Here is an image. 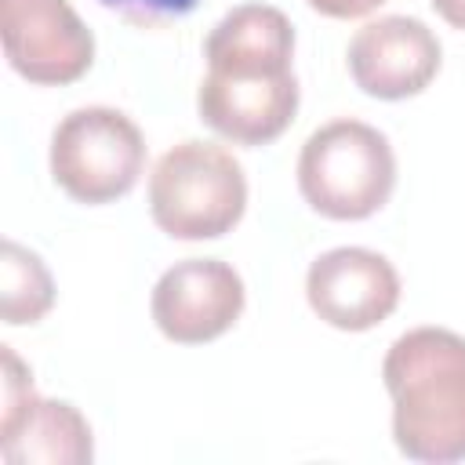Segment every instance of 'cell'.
<instances>
[{
	"label": "cell",
	"instance_id": "obj_2",
	"mask_svg": "<svg viewBox=\"0 0 465 465\" xmlns=\"http://www.w3.org/2000/svg\"><path fill=\"white\" fill-rule=\"evenodd\" d=\"M396 185L389 138L363 120H331L312 131L298 156V189L312 211L360 222L381 211Z\"/></svg>",
	"mask_w": 465,
	"mask_h": 465
},
{
	"label": "cell",
	"instance_id": "obj_8",
	"mask_svg": "<svg viewBox=\"0 0 465 465\" xmlns=\"http://www.w3.org/2000/svg\"><path fill=\"white\" fill-rule=\"evenodd\" d=\"M440 40L421 18L385 15L356 29L349 44V73L371 98L400 102L421 94L440 73Z\"/></svg>",
	"mask_w": 465,
	"mask_h": 465
},
{
	"label": "cell",
	"instance_id": "obj_4",
	"mask_svg": "<svg viewBox=\"0 0 465 465\" xmlns=\"http://www.w3.org/2000/svg\"><path fill=\"white\" fill-rule=\"evenodd\" d=\"M145 142L134 120L109 105H84L51 134V178L76 203H109L134 189Z\"/></svg>",
	"mask_w": 465,
	"mask_h": 465
},
{
	"label": "cell",
	"instance_id": "obj_13",
	"mask_svg": "<svg viewBox=\"0 0 465 465\" xmlns=\"http://www.w3.org/2000/svg\"><path fill=\"white\" fill-rule=\"evenodd\" d=\"M0 363H4V378H0V385H4L0 429H11V425L29 411V403L36 400V392H33V374H29V367L15 356L11 345H0Z\"/></svg>",
	"mask_w": 465,
	"mask_h": 465
},
{
	"label": "cell",
	"instance_id": "obj_5",
	"mask_svg": "<svg viewBox=\"0 0 465 465\" xmlns=\"http://www.w3.org/2000/svg\"><path fill=\"white\" fill-rule=\"evenodd\" d=\"M0 40L29 84H73L94 62V36L69 0H0Z\"/></svg>",
	"mask_w": 465,
	"mask_h": 465
},
{
	"label": "cell",
	"instance_id": "obj_14",
	"mask_svg": "<svg viewBox=\"0 0 465 465\" xmlns=\"http://www.w3.org/2000/svg\"><path fill=\"white\" fill-rule=\"evenodd\" d=\"M102 7L116 11L124 22L142 25V29H160L167 22L185 18L200 0H98Z\"/></svg>",
	"mask_w": 465,
	"mask_h": 465
},
{
	"label": "cell",
	"instance_id": "obj_11",
	"mask_svg": "<svg viewBox=\"0 0 465 465\" xmlns=\"http://www.w3.org/2000/svg\"><path fill=\"white\" fill-rule=\"evenodd\" d=\"M0 454L11 465H84L94 458L91 425L73 403L36 396L11 429H0Z\"/></svg>",
	"mask_w": 465,
	"mask_h": 465
},
{
	"label": "cell",
	"instance_id": "obj_6",
	"mask_svg": "<svg viewBox=\"0 0 465 465\" xmlns=\"http://www.w3.org/2000/svg\"><path fill=\"white\" fill-rule=\"evenodd\" d=\"M243 280L229 262L185 258L174 262L153 287V320L163 338L200 345L225 334L243 312Z\"/></svg>",
	"mask_w": 465,
	"mask_h": 465
},
{
	"label": "cell",
	"instance_id": "obj_10",
	"mask_svg": "<svg viewBox=\"0 0 465 465\" xmlns=\"http://www.w3.org/2000/svg\"><path fill=\"white\" fill-rule=\"evenodd\" d=\"M207 73L222 76H283L294 73V29L280 7L240 4L218 18L203 40Z\"/></svg>",
	"mask_w": 465,
	"mask_h": 465
},
{
	"label": "cell",
	"instance_id": "obj_9",
	"mask_svg": "<svg viewBox=\"0 0 465 465\" xmlns=\"http://www.w3.org/2000/svg\"><path fill=\"white\" fill-rule=\"evenodd\" d=\"M200 120L236 142V145H265L280 138L298 113V80L283 76H222L207 73L196 91Z\"/></svg>",
	"mask_w": 465,
	"mask_h": 465
},
{
	"label": "cell",
	"instance_id": "obj_15",
	"mask_svg": "<svg viewBox=\"0 0 465 465\" xmlns=\"http://www.w3.org/2000/svg\"><path fill=\"white\" fill-rule=\"evenodd\" d=\"M381 4L385 0H309V7L327 15V18H363Z\"/></svg>",
	"mask_w": 465,
	"mask_h": 465
},
{
	"label": "cell",
	"instance_id": "obj_1",
	"mask_svg": "<svg viewBox=\"0 0 465 465\" xmlns=\"http://www.w3.org/2000/svg\"><path fill=\"white\" fill-rule=\"evenodd\" d=\"M392 396V440L411 461L465 458V338L447 327L400 334L381 363Z\"/></svg>",
	"mask_w": 465,
	"mask_h": 465
},
{
	"label": "cell",
	"instance_id": "obj_7",
	"mask_svg": "<svg viewBox=\"0 0 465 465\" xmlns=\"http://www.w3.org/2000/svg\"><path fill=\"white\" fill-rule=\"evenodd\" d=\"M305 298L323 323L338 331H371L400 305V276L378 251L334 247L309 265Z\"/></svg>",
	"mask_w": 465,
	"mask_h": 465
},
{
	"label": "cell",
	"instance_id": "obj_16",
	"mask_svg": "<svg viewBox=\"0 0 465 465\" xmlns=\"http://www.w3.org/2000/svg\"><path fill=\"white\" fill-rule=\"evenodd\" d=\"M429 4L436 7V15H440L447 25L465 29V0H429Z\"/></svg>",
	"mask_w": 465,
	"mask_h": 465
},
{
	"label": "cell",
	"instance_id": "obj_3",
	"mask_svg": "<svg viewBox=\"0 0 465 465\" xmlns=\"http://www.w3.org/2000/svg\"><path fill=\"white\" fill-rule=\"evenodd\" d=\"M247 207L240 160L214 142H178L149 174L153 222L174 240H218Z\"/></svg>",
	"mask_w": 465,
	"mask_h": 465
},
{
	"label": "cell",
	"instance_id": "obj_12",
	"mask_svg": "<svg viewBox=\"0 0 465 465\" xmlns=\"http://www.w3.org/2000/svg\"><path fill=\"white\" fill-rule=\"evenodd\" d=\"M54 305V280L47 265L22 243L4 240L0 254V316L11 327L36 323Z\"/></svg>",
	"mask_w": 465,
	"mask_h": 465
}]
</instances>
